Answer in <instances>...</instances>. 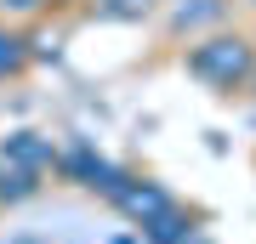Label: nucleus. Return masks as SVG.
Here are the masks:
<instances>
[{"label": "nucleus", "mask_w": 256, "mask_h": 244, "mask_svg": "<svg viewBox=\"0 0 256 244\" xmlns=\"http://www.w3.org/2000/svg\"><path fill=\"white\" fill-rule=\"evenodd\" d=\"M182 68H188V80H200L210 91H245L250 68H256V45L239 34V28H234V34H228V28H210L205 40L188 45Z\"/></svg>", "instance_id": "nucleus-1"}, {"label": "nucleus", "mask_w": 256, "mask_h": 244, "mask_svg": "<svg viewBox=\"0 0 256 244\" xmlns=\"http://www.w3.org/2000/svg\"><path fill=\"white\" fill-rule=\"evenodd\" d=\"M57 171H63L68 182H80V188L102 193V199H114V193L126 188V171H120L114 159H102L92 142H68L63 154H57Z\"/></svg>", "instance_id": "nucleus-2"}, {"label": "nucleus", "mask_w": 256, "mask_h": 244, "mask_svg": "<svg viewBox=\"0 0 256 244\" xmlns=\"http://www.w3.org/2000/svg\"><path fill=\"white\" fill-rule=\"evenodd\" d=\"M0 159L18 165V171H23V176H34V182L57 171V148H52L40 131H12L6 142H0Z\"/></svg>", "instance_id": "nucleus-3"}, {"label": "nucleus", "mask_w": 256, "mask_h": 244, "mask_svg": "<svg viewBox=\"0 0 256 244\" xmlns=\"http://www.w3.org/2000/svg\"><path fill=\"white\" fill-rule=\"evenodd\" d=\"M228 23V0H176L171 6V34H210Z\"/></svg>", "instance_id": "nucleus-4"}, {"label": "nucleus", "mask_w": 256, "mask_h": 244, "mask_svg": "<svg viewBox=\"0 0 256 244\" xmlns=\"http://www.w3.org/2000/svg\"><path fill=\"white\" fill-rule=\"evenodd\" d=\"M114 205L126 210V216L137 222V227H142L148 216H160V210H165V205H176V199L160 188V182H137V176H126V188L114 193Z\"/></svg>", "instance_id": "nucleus-5"}, {"label": "nucleus", "mask_w": 256, "mask_h": 244, "mask_svg": "<svg viewBox=\"0 0 256 244\" xmlns=\"http://www.w3.org/2000/svg\"><path fill=\"white\" fill-rule=\"evenodd\" d=\"M137 233H142V244H182V239H194V216L182 205H165L160 216H148L137 227Z\"/></svg>", "instance_id": "nucleus-6"}, {"label": "nucleus", "mask_w": 256, "mask_h": 244, "mask_svg": "<svg viewBox=\"0 0 256 244\" xmlns=\"http://www.w3.org/2000/svg\"><path fill=\"white\" fill-rule=\"evenodd\" d=\"M23 68H28V40L0 23V80H6V74H23Z\"/></svg>", "instance_id": "nucleus-7"}, {"label": "nucleus", "mask_w": 256, "mask_h": 244, "mask_svg": "<svg viewBox=\"0 0 256 244\" xmlns=\"http://www.w3.org/2000/svg\"><path fill=\"white\" fill-rule=\"evenodd\" d=\"M154 11V0H97V17H108V23H137Z\"/></svg>", "instance_id": "nucleus-8"}, {"label": "nucleus", "mask_w": 256, "mask_h": 244, "mask_svg": "<svg viewBox=\"0 0 256 244\" xmlns=\"http://www.w3.org/2000/svg\"><path fill=\"white\" fill-rule=\"evenodd\" d=\"M28 193H34V176H23L18 165H6V159H0V199H6V205H23Z\"/></svg>", "instance_id": "nucleus-9"}, {"label": "nucleus", "mask_w": 256, "mask_h": 244, "mask_svg": "<svg viewBox=\"0 0 256 244\" xmlns=\"http://www.w3.org/2000/svg\"><path fill=\"white\" fill-rule=\"evenodd\" d=\"M0 11H12V17H28V11H40V0H0Z\"/></svg>", "instance_id": "nucleus-10"}, {"label": "nucleus", "mask_w": 256, "mask_h": 244, "mask_svg": "<svg viewBox=\"0 0 256 244\" xmlns=\"http://www.w3.org/2000/svg\"><path fill=\"white\" fill-rule=\"evenodd\" d=\"M245 91H256V68H250V80H245Z\"/></svg>", "instance_id": "nucleus-11"}, {"label": "nucleus", "mask_w": 256, "mask_h": 244, "mask_svg": "<svg viewBox=\"0 0 256 244\" xmlns=\"http://www.w3.org/2000/svg\"><path fill=\"white\" fill-rule=\"evenodd\" d=\"M182 244H205V239H200V233H194V239H182Z\"/></svg>", "instance_id": "nucleus-12"}, {"label": "nucleus", "mask_w": 256, "mask_h": 244, "mask_svg": "<svg viewBox=\"0 0 256 244\" xmlns=\"http://www.w3.org/2000/svg\"><path fill=\"white\" fill-rule=\"evenodd\" d=\"M12 244H34V239H12Z\"/></svg>", "instance_id": "nucleus-13"}, {"label": "nucleus", "mask_w": 256, "mask_h": 244, "mask_svg": "<svg viewBox=\"0 0 256 244\" xmlns=\"http://www.w3.org/2000/svg\"><path fill=\"white\" fill-rule=\"evenodd\" d=\"M40 6H46V0H40ZM52 6H63V0H52Z\"/></svg>", "instance_id": "nucleus-14"}, {"label": "nucleus", "mask_w": 256, "mask_h": 244, "mask_svg": "<svg viewBox=\"0 0 256 244\" xmlns=\"http://www.w3.org/2000/svg\"><path fill=\"white\" fill-rule=\"evenodd\" d=\"M250 6H256V0H250Z\"/></svg>", "instance_id": "nucleus-15"}]
</instances>
